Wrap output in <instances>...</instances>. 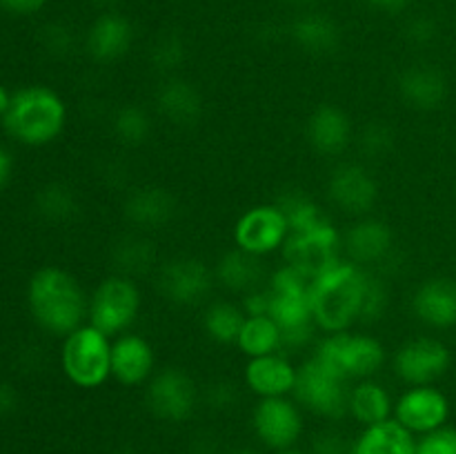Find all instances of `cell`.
<instances>
[{"label":"cell","mask_w":456,"mask_h":454,"mask_svg":"<svg viewBox=\"0 0 456 454\" xmlns=\"http://www.w3.org/2000/svg\"><path fill=\"white\" fill-rule=\"evenodd\" d=\"M31 319L49 336L65 338L87 323L89 296L74 274L56 265H45L27 283Z\"/></svg>","instance_id":"1"},{"label":"cell","mask_w":456,"mask_h":454,"mask_svg":"<svg viewBox=\"0 0 456 454\" xmlns=\"http://www.w3.org/2000/svg\"><path fill=\"white\" fill-rule=\"evenodd\" d=\"M370 276L365 267L341 256L310 280L312 312L321 332H346L361 320Z\"/></svg>","instance_id":"2"},{"label":"cell","mask_w":456,"mask_h":454,"mask_svg":"<svg viewBox=\"0 0 456 454\" xmlns=\"http://www.w3.org/2000/svg\"><path fill=\"white\" fill-rule=\"evenodd\" d=\"M65 101L45 85H29L13 92L12 105L3 116L4 132L27 147L49 145L65 132Z\"/></svg>","instance_id":"3"},{"label":"cell","mask_w":456,"mask_h":454,"mask_svg":"<svg viewBox=\"0 0 456 454\" xmlns=\"http://www.w3.org/2000/svg\"><path fill=\"white\" fill-rule=\"evenodd\" d=\"M310 280L303 272L283 265L270 276V316L283 336V350H303L316 334L310 301Z\"/></svg>","instance_id":"4"},{"label":"cell","mask_w":456,"mask_h":454,"mask_svg":"<svg viewBox=\"0 0 456 454\" xmlns=\"http://www.w3.org/2000/svg\"><path fill=\"white\" fill-rule=\"evenodd\" d=\"M111 341L92 323L80 325L62 338L61 368L69 383L83 390H96L111 378Z\"/></svg>","instance_id":"5"},{"label":"cell","mask_w":456,"mask_h":454,"mask_svg":"<svg viewBox=\"0 0 456 454\" xmlns=\"http://www.w3.org/2000/svg\"><path fill=\"white\" fill-rule=\"evenodd\" d=\"M312 356L337 374H341L347 381L372 378L387 361L386 347L377 336L352 332V329L323 334Z\"/></svg>","instance_id":"6"},{"label":"cell","mask_w":456,"mask_h":454,"mask_svg":"<svg viewBox=\"0 0 456 454\" xmlns=\"http://www.w3.org/2000/svg\"><path fill=\"white\" fill-rule=\"evenodd\" d=\"M142 294L136 279L123 274H111L102 279L89 294L87 323L101 329L110 338L132 332L134 323L141 316Z\"/></svg>","instance_id":"7"},{"label":"cell","mask_w":456,"mask_h":454,"mask_svg":"<svg viewBox=\"0 0 456 454\" xmlns=\"http://www.w3.org/2000/svg\"><path fill=\"white\" fill-rule=\"evenodd\" d=\"M294 401L307 412L323 418H341L347 414V399H350V381L310 356L298 368L297 385H294Z\"/></svg>","instance_id":"8"},{"label":"cell","mask_w":456,"mask_h":454,"mask_svg":"<svg viewBox=\"0 0 456 454\" xmlns=\"http://www.w3.org/2000/svg\"><path fill=\"white\" fill-rule=\"evenodd\" d=\"M199 385L181 368L159 369L145 387L147 409L165 423L190 421L199 408Z\"/></svg>","instance_id":"9"},{"label":"cell","mask_w":456,"mask_h":454,"mask_svg":"<svg viewBox=\"0 0 456 454\" xmlns=\"http://www.w3.org/2000/svg\"><path fill=\"white\" fill-rule=\"evenodd\" d=\"M343 234L337 230L332 218L325 216L310 230L292 231L283 247L285 265L303 272L307 279H314L316 274L337 263L341 258Z\"/></svg>","instance_id":"10"},{"label":"cell","mask_w":456,"mask_h":454,"mask_svg":"<svg viewBox=\"0 0 456 454\" xmlns=\"http://www.w3.org/2000/svg\"><path fill=\"white\" fill-rule=\"evenodd\" d=\"M303 408L289 396L258 399L252 409V430L267 450L297 448L303 436Z\"/></svg>","instance_id":"11"},{"label":"cell","mask_w":456,"mask_h":454,"mask_svg":"<svg viewBox=\"0 0 456 454\" xmlns=\"http://www.w3.org/2000/svg\"><path fill=\"white\" fill-rule=\"evenodd\" d=\"M214 283H216L214 270H209L208 263L194 256L172 258L159 265V272H156L159 292L169 303L181 307H194L208 301Z\"/></svg>","instance_id":"12"},{"label":"cell","mask_w":456,"mask_h":454,"mask_svg":"<svg viewBox=\"0 0 456 454\" xmlns=\"http://www.w3.org/2000/svg\"><path fill=\"white\" fill-rule=\"evenodd\" d=\"M289 239V223L276 203L256 205L239 216L234 225V243L254 256H267L285 247Z\"/></svg>","instance_id":"13"},{"label":"cell","mask_w":456,"mask_h":454,"mask_svg":"<svg viewBox=\"0 0 456 454\" xmlns=\"http://www.w3.org/2000/svg\"><path fill=\"white\" fill-rule=\"evenodd\" d=\"M450 368V350L432 336L403 343L392 356V369L408 385H432Z\"/></svg>","instance_id":"14"},{"label":"cell","mask_w":456,"mask_h":454,"mask_svg":"<svg viewBox=\"0 0 456 454\" xmlns=\"http://www.w3.org/2000/svg\"><path fill=\"white\" fill-rule=\"evenodd\" d=\"M450 417L448 396L435 385H410L395 401V417L412 434H430Z\"/></svg>","instance_id":"15"},{"label":"cell","mask_w":456,"mask_h":454,"mask_svg":"<svg viewBox=\"0 0 456 454\" xmlns=\"http://www.w3.org/2000/svg\"><path fill=\"white\" fill-rule=\"evenodd\" d=\"M328 196L341 212L368 216L379 200V182L361 163H341L330 174Z\"/></svg>","instance_id":"16"},{"label":"cell","mask_w":456,"mask_h":454,"mask_svg":"<svg viewBox=\"0 0 456 454\" xmlns=\"http://www.w3.org/2000/svg\"><path fill=\"white\" fill-rule=\"evenodd\" d=\"M154 374L156 350L142 334L125 332L111 341V378L118 385H147Z\"/></svg>","instance_id":"17"},{"label":"cell","mask_w":456,"mask_h":454,"mask_svg":"<svg viewBox=\"0 0 456 454\" xmlns=\"http://www.w3.org/2000/svg\"><path fill=\"white\" fill-rule=\"evenodd\" d=\"M298 368L283 352L248 359L243 369L245 387L258 399H274V396H289L297 385Z\"/></svg>","instance_id":"18"},{"label":"cell","mask_w":456,"mask_h":454,"mask_svg":"<svg viewBox=\"0 0 456 454\" xmlns=\"http://www.w3.org/2000/svg\"><path fill=\"white\" fill-rule=\"evenodd\" d=\"M134 45V25L118 12H105L89 25L85 49L96 62H116L127 56Z\"/></svg>","instance_id":"19"},{"label":"cell","mask_w":456,"mask_h":454,"mask_svg":"<svg viewBox=\"0 0 456 454\" xmlns=\"http://www.w3.org/2000/svg\"><path fill=\"white\" fill-rule=\"evenodd\" d=\"M395 245V234L386 221L374 216H361L343 234V254L347 261L361 267L383 261Z\"/></svg>","instance_id":"20"},{"label":"cell","mask_w":456,"mask_h":454,"mask_svg":"<svg viewBox=\"0 0 456 454\" xmlns=\"http://www.w3.org/2000/svg\"><path fill=\"white\" fill-rule=\"evenodd\" d=\"M307 142L321 156H338L354 141L350 114L338 105H321L307 118Z\"/></svg>","instance_id":"21"},{"label":"cell","mask_w":456,"mask_h":454,"mask_svg":"<svg viewBox=\"0 0 456 454\" xmlns=\"http://www.w3.org/2000/svg\"><path fill=\"white\" fill-rule=\"evenodd\" d=\"M396 89L405 105L421 111L436 109L448 98V80L444 71L432 65H412L401 71Z\"/></svg>","instance_id":"22"},{"label":"cell","mask_w":456,"mask_h":454,"mask_svg":"<svg viewBox=\"0 0 456 454\" xmlns=\"http://www.w3.org/2000/svg\"><path fill=\"white\" fill-rule=\"evenodd\" d=\"M123 214L132 225L141 230H159L176 216V199L165 187H136L125 199Z\"/></svg>","instance_id":"23"},{"label":"cell","mask_w":456,"mask_h":454,"mask_svg":"<svg viewBox=\"0 0 456 454\" xmlns=\"http://www.w3.org/2000/svg\"><path fill=\"white\" fill-rule=\"evenodd\" d=\"M412 310L417 319L430 328H452L456 325V283L448 279L421 283L412 296Z\"/></svg>","instance_id":"24"},{"label":"cell","mask_w":456,"mask_h":454,"mask_svg":"<svg viewBox=\"0 0 456 454\" xmlns=\"http://www.w3.org/2000/svg\"><path fill=\"white\" fill-rule=\"evenodd\" d=\"M159 114L172 125H194L203 114V96L190 80L181 76H167L156 89Z\"/></svg>","instance_id":"25"},{"label":"cell","mask_w":456,"mask_h":454,"mask_svg":"<svg viewBox=\"0 0 456 454\" xmlns=\"http://www.w3.org/2000/svg\"><path fill=\"white\" fill-rule=\"evenodd\" d=\"M289 36L297 47L312 56H328L341 45V27L334 18L321 12H307L294 18L289 25Z\"/></svg>","instance_id":"26"},{"label":"cell","mask_w":456,"mask_h":454,"mask_svg":"<svg viewBox=\"0 0 456 454\" xmlns=\"http://www.w3.org/2000/svg\"><path fill=\"white\" fill-rule=\"evenodd\" d=\"M347 414L363 427L377 426L395 417V399L390 390L374 378H361L350 387Z\"/></svg>","instance_id":"27"},{"label":"cell","mask_w":456,"mask_h":454,"mask_svg":"<svg viewBox=\"0 0 456 454\" xmlns=\"http://www.w3.org/2000/svg\"><path fill=\"white\" fill-rule=\"evenodd\" d=\"M350 454H417V439L396 418L368 426L352 441Z\"/></svg>","instance_id":"28"},{"label":"cell","mask_w":456,"mask_h":454,"mask_svg":"<svg viewBox=\"0 0 456 454\" xmlns=\"http://www.w3.org/2000/svg\"><path fill=\"white\" fill-rule=\"evenodd\" d=\"M263 276H265V270H263L261 256H254L239 247L223 254L214 265L216 283L234 294H248L261 288Z\"/></svg>","instance_id":"29"},{"label":"cell","mask_w":456,"mask_h":454,"mask_svg":"<svg viewBox=\"0 0 456 454\" xmlns=\"http://www.w3.org/2000/svg\"><path fill=\"white\" fill-rule=\"evenodd\" d=\"M111 263L116 267V274L136 279V276H142L154 270V267H159V252H156L154 243L150 239L132 234L125 236L114 245Z\"/></svg>","instance_id":"30"},{"label":"cell","mask_w":456,"mask_h":454,"mask_svg":"<svg viewBox=\"0 0 456 454\" xmlns=\"http://www.w3.org/2000/svg\"><path fill=\"white\" fill-rule=\"evenodd\" d=\"M236 347L248 359H256V356L283 352V336H281L279 325L270 314L248 316L239 334V341H236Z\"/></svg>","instance_id":"31"},{"label":"cell","mask_w":456,"mask_h":454,"mask_svg":"<svg viewBox=\"0 0 456 454\" xmlns=\"http://www.w3.org/2000/svg\"><path fill=\"white\" fill-rule=\"evenodd\" d=\"M248 314L232 301H214L205 307L203 329L218 345H236Z\"/></svg>","instance_id":"32"},{"label":"cell","mask_w":456,"mask_h":454,"mask_svg":"<svg viewBox=\"0 0 456 454\" xmlns=\"http://www.w3.org/2000/svg\"><path fill=\"white\" fill-rule=\"evenodd\" d=\"M36 212L49 223H67L78 214L76 191L65 182H47L34 199Z\"/></svg>","instance_id":"33"},{"label":"cell","mask_w":456,"mask_h":454,"mask_svg":"<svg viewBox=\"0 0 456 454\" xmlns=\"http://www.w3.org/2000/svg\"><path fill=\"white\" fill-rule=\"evenodd\" d=\"M111 132L123 145L138 147L150 138L151 134V116L147 114L145 107L129 105L118 107L111 116Z\"/></svg>","instance_id":"34"},{"label":"cell","mask_w":456,"mask_h":454,"mask_svg":"<svg viewBox=\"0 0 456 454\" xmlns=\"http://www.w3.org/2000/svg\"><path fill=\"white\" fill-rule=\"evenodd\" d=\"M281 209H283L285 218L289 223V234L292 231H303L310 230L312 225H316L319 221H323L328 214L321 209V205L316 203L312 196H307L303 190H292L285 191L279 200H276Z\"/></svg>","instance_id":"35"},{"label":"cell","mask_w":456,"mask_h":454,"mask_svg":"<svg viewBox=\"0 0 456 454\" xmlns=\"http://www.w3.org/2000/svg\"><path fill=\"white\" fill-rule=\"evenodd\" d=\"M183 61H185V43L181 40V36L165 34L151 45L150 62L160 74L172 76L183 65Z\"/></svg>","instance_id":"36"},{"label":"cell","mask_w":456,"mask_h":454,"mask_svg":"<svg viewBox=\"0 0 456 454\" xmlns=\"http://www.w3.org/2000/svg\"><path fill=\"white\" fill-rule=\"evenodd\" d=\"M356 141L368 158H383L395 145V132L386 123H370Z\"/></svg>","instance_id":"37"},{"label":"cell","mask_w":456,"mask_h":454,"mask_svg":"<svg viewBox=\"0 0 456 454\" xmlns=\"http://www.w3.org/2000/svg\"><path fill=\"white\" fill-rule=\"evenodd\" d=\"M40 45L52 56H67L74 49V31L65 22H49L40 29Z\"/></svg>","instance_id":"38"},{"label":"cell","mask_w":456,"mask_h":454,"mask_svg":"<svg viewBox=\"0 0 456 454\" xmlns=\"http://www.w3.org/2000/svg\"><path fill=\"white\" fill-rule=\"evenodd\" d=\"M387 307H390V294H387L386 283L381 279H377V276H370V283L363 298V310H361V320L372 323V320L383 319Z\"/></svg>","instance_id":"39"},{"label":"cell","mask_w":456,"mask_h":454,"mask_svg":"<svg viewBox=\"0 0 456 454\" xmlns=\"http://www.w3.org/2000/svg\"><path fill=\"white\" fill-rule=\"evenodd\" d=\"M417 454H456V427H439L417 441Z\"/></svg>","instance_id":"40"},{"label":"cell","mask_w":456,"mask_h":454,"mask_svg":"<svg viewBox=\"0 0 456 454\" xmlns=\"http://www.w3.org/2000/svg\"><path fill=\"white\" fill-rule=\"evenodd\" d=\"M405 38L414 45H428L436 38V22L430 16H414L405 25Z\"/></svg>","instance_id":"41"},{"label":"cell","mask_w":456,"mask_h":454,"mask_svg":"<svg viewBox=\"0 0 456 454\" xmlns=\"http://www.w3.org/2000/svg\"><path fill=\"white\" fill-rule=\"evenodd\" d=\"M352 443H347L338 432L325 430L314 436L310 454H350Z\"/></svg>","instance_id":"42"},{"label":"cell","mask_w":456,"mask_h":454,"mask_svg":"<svg viewBox=\"0 0 456 454\" xmlns=\"http://www.w3.org/2000/svg\"><path fill=\"white\" fill-rule=\"evenodd\" d=\"M240 307H243V312L248 316L270 314V294H267V288H256L252 292L243 294Z\"/></svg>","instance_id":"43"},{"label":"cell","mask_w":456,"mask_h":454,"mask_svg":"<svg viewBox=\"0 0 456 454\" xmlns=\"http://www.w3.org/2000/svg\"><path fill=\"white\" fill-rule=\"evenodd\" d=\"M236 401V392L232 383H214L209 385L208 392V403L214 405V408H232V403Z\"/></svg>","instance_id":"44"},{"label":"cell","mask_w":456,"mask_h":454,"mask_svg":"<svg viewBox=\"0 0 456 454\" xmlns=\"http://www.w3.org/2000/svg\"><path fill=\"white\" fill-rule=\"evenodd\" d=\"M45 4H47V0H0V7L16 13V16H31V13H38Z\"/></svg>","instance_id":"45"},{"label":"cell","mask_w":456,"mask_h":454,"mask_svg":"<svg viewBox=\"0 0 456 454\" xmlns=\"http://www.w3.org/2000/svg\"><path fill=\"white\" fill-rule=\"evenodd\" d=\"M365 3H368V7H372L374 12L387 13V16H399V13H403L405 9L410 7L412 0H365Z\"/></svg>","instance_id":"46"},{"label":"cell","mask_w":456,"mask_h":454,"mask_svg":"<svg viewBox=\"0 0 456 454\" xmlns=\"http://www.w3.org/2000/svg\"><path fill=\"white\" fill-rule=\"evenodd\" d=\"M18 405V394L12 383L0 381V417L12 414Z\"/></svg>","instance_id":"47"},{"label":"cell","mask_w":456,"mask_h":454,"mask_svg":"<svg viewBox=\"0 0 456 454\" xmlns=\"http://www.w3.org/2000/svg\"><path fill=\"white\" fill-rule=\"evenodd\" d=\"M12 172H13L12 154H9L4 147H0V190H3V187L9 182V178H12Z\"/></svg>","instance_id":"48"},{"label":"cell","mask_w":456,"mask_h":454,"mask_svg":"<svg viewBox=\"0 0 456 454\" xmlns=\"http://www.w3.org/2000/svg\"><path fill=\"white\" fill-rule=\"evenodd\" d=\"M12 98H13V93L9 92L3 83H0V120H3V116L7 114L9 105H12Z\"/></svg>","instance_id":"49"},{"label":"cell","mask_w":456,"mask_h":454,"mask_svg":"<svg viewBox=\"0 0 456 454\" xmlns=\"http://www.w3.org/2000/svg\"><path fill=\"white\" fill-rule=\"evenodd\" d=\"M227 454H258L256 450H252V448H236V450H232V452H227Z\"/></svg>","instance_id":"50"},{"label":"cell","mask_w":456,"mask_h":454,"mask_svg":"<svg viewBox=\"0 0 456 454\" xmlns=\"http://www.w3.org/2000/svg\"><path fill=\"white\" fill-rule=\"evenodd\" d=\"M289 4H297V7H307V4L316 3V0H288Z\"/></svg>","instance_id":"51"},{"label":"cell","mask_w":456,"mask_h":454,"mask_svg":"<svg viewBox=\"0 0 456 454\" xmlns=\"http://www.w3.org/2000/svg\"><path fill=\"white\" fill-rule=\"evenodd\" d=\"M274 454H310V452H303V450L298 448H289V450H281V452H274Z\"/></svg>","instance_id":"52"},{"label":"cell","mask_w":456,"mask_h":454,"mask_svg":"<svg viewBox=\"0 0 456 454\" xmlns=\"http://www.w3.org/2000/svg\"><path fill=\"white\" fill-rule=\"evenodd\" d=\"M118 454H142V452H138V450H134V448H125V450H120Z\"/></svg>","instance_id":"53"},{"label":"cell","mask_w":456,"mask_h":454,"mask_svg":"<svg viewBox=\"0 0 456 454\" xmlns=\"http://www.w3.org/2000/svg\"><path fill=\"white\" fill-rule=\"evenodd\" d=\"M94 3H98V4H114V3H118V0H94Z\"/></svg>","instance_id":"54"}]
</instances>
